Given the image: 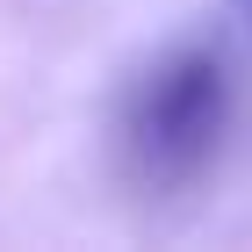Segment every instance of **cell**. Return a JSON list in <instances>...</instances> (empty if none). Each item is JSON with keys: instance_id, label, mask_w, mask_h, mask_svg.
<instances>
[{"instance_id": "cell-1", "label": "cell", "mask_w": 252, "mask_h": 252, "mask_svg": "<svg viewBox=\"0 0 252 252\" xmlns=\"http://www.w3.org/2000/svg\"><path fill=\"white\" fill-rule=\"evenodd\" d=\"M231 130V65L209 43H173L130 79L116 116L123 173L152 194H180L216 166V144Z\"/></svg>"}]
</instances>
